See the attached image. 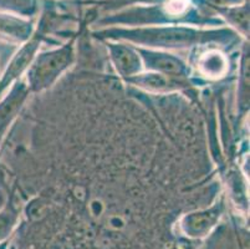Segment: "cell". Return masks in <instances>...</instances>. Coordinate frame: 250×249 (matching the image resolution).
<instances>
[{"label": "cell", "instance_id": "7", "mask_svg": "<svg viewBox=\"0 0 250 249\" xmlns=\"http://www.w3.org/2000/svg\"><path fill=\"white\" fill-rule=\"evenodd\" d=\"M199 66L206 75L220 76L226 71L227 63L219 52H209L201 59Z\"/></svg>", "mask_w": 250, "mask_h": 249}, {"label": "cell", "instance_id": "10", "mask_svg": "<svg viewBox=\"0 0 250 249\" xmlns=\"http://www.w3.org/2000/svg\"><path fill=\"white\" fill-rule=\"evenodd\" d=\"M30 6V0H0V8L13 11H26Z\"/></svg>", "mask_w": 250, "mask_h": 249}, {"label": "cell", "instance_id": "4", "mask_svg": "<svg viewBox=\"0 0 250 249\" xmlns=\"http://www.w3.org/2000/svg\"><path fill=\"white\" fill-rule=\"evenodd\" d=\"M147 40L152 43H158V44H165L168 46H174L184 43H190L195 38V34L187 30H158V31H148L147 35H145Z\"/></svg>", "mask_w": 250, "mask_h": 249}, {"label": "cell", "instance_id": "1", "mask_svg": "<svg viewBox=\"0 0 250 249\" xmlns=\"http://www.w3.org/2000/svg\"><path fill=\"white\" fill-rule=\"evenodd\" d=\"M71 60V50L69 47L42 55L38 63L33 66L30 72L31 85L39 90L56 79Z\"/></svg>", "mask_w": 250, "mask_h": 249}, {"label": "cell", "instance_id": "5", "mask_svg": "<svg viewBox=\"0 0 250 249\" xmlns=\"http://www.w3.org/2000/svg\"><path fill=\"white\" fill-rule=\"evenodd\" d=\"M112 58L124 75H133L140 70V59L132 50L125 46L112 47Z\"/></svg>", "mask_w": 250, "mask_h": 249}, {"label": "cell", "instance_id": "9", "mask_svg": "<svg viewBox=\"0 0 250 249\" xmlns=\"http://www.w3.org/2000/svg\"><path fill=\"white\" fill-rule=\"evenodd\" d=\"M15 221H17V216L10 207L0 211V244L3 243L4 239L10 234L11 229L15 225Z\"/></svg>", "mask_w": 250, "mask_h": 249}, {"label": "cell", "instance_id": "2", "mask_svg": "<svg viewBox=\"0 0 250 249\" xmlns=\"http://www.w3.org/2000/svg\"><path fill=\"white\" fill-rule=\"evenodd\" d=\"M219 218V211L213 209L201 213H193L187 216L182 222V228L184 233L189 237H202L214 226L217 219Z\"/></svg>", "mask_w": 250, "mask_h": 249}, {"label": "cell", "instance_id": "3", "mask_svg": "<svg viewBox=\"0 0 250 249\" xmlns=\"http://www.w3.org/2000/svg\"><path fill=\"white\" fill-rule=\"evenodd\" d=\"M36 50V44H30L28 46H25L19 54L13 59L11 64L9 65L8 70H6L5 75H4L3 80L0 82V91L3 90L5 86H8L14 79H17L20 74L25 70V68L30 63L31 58H33L34 52Z\"/></svg>", "mask_w": 250, "mask_h": 249}, {"label": "cell", "instance_id": "6", "mask_svg": "<svg viewBox=\"0 0 250 249\" xmlns=\"http://www.w3.org/2000/svg\"><path fill=\"white\" fill-rule=\"evenodd\" d=\"M25 92L22 91V88L15 89L13 92L0 104V132H3L5 127L8 126L10 118L14 116L15 111L21 104L24 99Z\"/></svg>", "mask_w": 250, "mask_h": 249}, {"label": "cell", "instance_id": "11", "mask_svg": "<svg viewBox=\"0 0 250 249\" xmlns=\"http://www.w3.org/2000/svg\"><path fill=\"white\" fill-rule=\"evenodd\" d=\"M143 85H148L149 88H163L166 85V81L162 76L158 75H151V76L146 77L142 80Z\"/></svg>", "mask_w": 250, "mask_h": 249}, {"label": "cell", "instance_id": "12", "mask_svg": "<svg viewBox=\"0 0 250 249\" xmlns=\"http://www.w3.org/2000/svg\"><path fill=\"white\" fill-rule=\"evenodd\" d=\"M169 5V11L173 14L181 13V11L184 10L187 3L184 0H170V3L168 4Z\"/></svg>", "mask_w": 250, "mask_h": 249}, {"label": "cell", "instance_id": "8", "mask_svg": "<svg viewBox=\"0 0 250 249\" xmlns=\"http://www.w3.org/2000/svg\"><path fill=\"white\" fill-rule=\"evenodd\" d=\"M152 65L157 70L165 72V74H181L182 72V64L177 61L176 59L170 56H158L152 60Z\"/></svg>", "mask_w": 250, "mask_h": 249}]
</instances>
